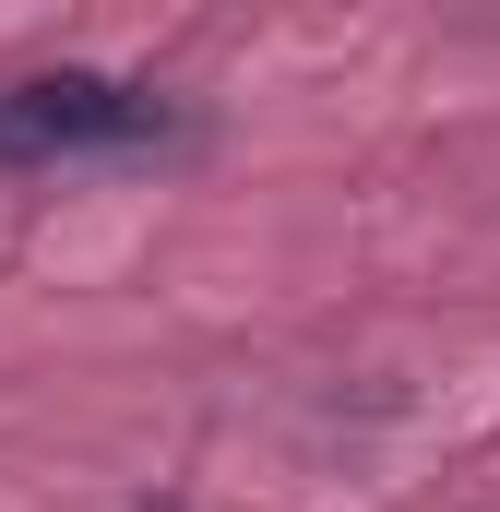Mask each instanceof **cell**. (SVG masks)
I'll return each instance as SVG.
<instances>
[{
	"label": "cell",
	"instance_id": "1",
	"mask_svg": "<svg viewBox=\"0 0 500 512\" xmlns=\"http://www.w3.org/2000/svg\"><path fill=\"white\" fill-rule=\"evenodd\" d=\"M179 143V108L120 72H24L0 84V167H72V155H155Z\"/></svg>",
	"mask_w": 500,
	"mask_h": 512
}]
</instances>
